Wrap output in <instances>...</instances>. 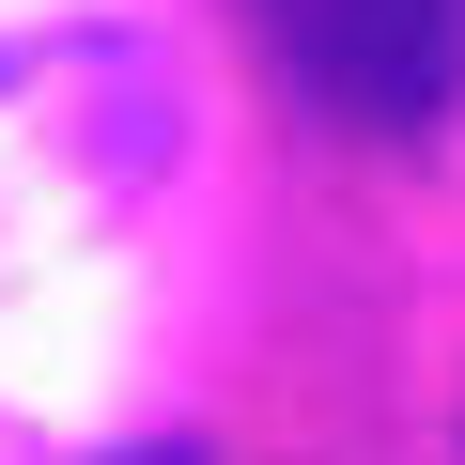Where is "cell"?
<instances>
[{"instance_id": "obj_1", "label": "cell", "mask_w": 465, "mask_h": 465, "mask_svg": "<svg viewBox=\"0 0 465 465\" xmlns=\"http://www.w3.org/2000/svg\"><path fill=\"white\" fill-rule=\"evenodd\" d=\"M249 16L295 63V94L341 109V124H434L450 78H465V16L450 0H249Z\"/></svg>"}]
</instances>
